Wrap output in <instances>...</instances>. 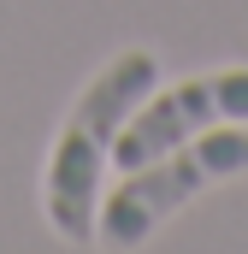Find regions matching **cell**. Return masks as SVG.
<instances>
[{"label": "cell", "instance_id": "6da1fadb", "mask_svg": "<svg viewBox=\"0 0 248 254\" xmlns=\"http://www.w3.org/2000/svg\"><path fill=\"white\" fill-rule=\"evenodd\" d=\"M160 89V60L148 48H124L89 77L77 107L65 113L48 172H42V213L65 243H95V213H101V178L113 166V142L124 119Z\"/></svg>", "mask_w": 248, "mask_h": 254}, {"label": "cell", "instance_id": "7a4b0ae2", "mask_svg": "<svg viewBox=\"0 0 248 254\" xmlns=\"http://www.w3.org/2000/svg\"><path fill=\"white\" fill-rule=\"evenodd\" d=\"M225 178H248V125H213L201 136H189V142H178V148H166L160 160L119 172V184L101 190L95 243L136 249L178 207H189L201 190H213Z\"/></svg>", "mask_w": 248, "mask_h": 254}, {"label": "cell", "instance_id": "3957f363", "mask_svg": "<svg viewBox=\"0 0 248 254\" xmlns=\"http://www.w3.org/2000/svg\"><path fill=\"white\" fill-rule=\"evenodd\" d=\"M213 125H248V65H225V71H201L184 83H160L130 119H124L119 142H113V166H148L166 148H178L189 136Z\"/></svg>", "mask_w": 248, "mask_h": 254}]
</instances>
